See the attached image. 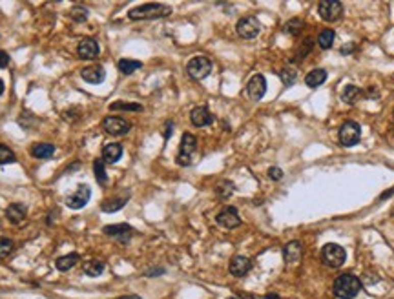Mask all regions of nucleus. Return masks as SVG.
<instances>
[{"instance_id": "a878e982", "label": "nucleus", "mask_w": 394, "mask_h": 299, "mask_svg": "<svg viewBox=\"0 0 394 299\" xmlns=\"http://www.w3.org/2000/svg\"><path fill=\"white\" fill-rule=\"evenodd\" d=\"M126 197H113V199H106L102 201V204H100V210L106 213H113V212H117V210H121L122 206L126 204Z\"/></svg>"}, {"instance_id": "5701e85b", "label": "nucleus", "mask_w": 394, "mask_h": 299, "mask_svg": "<svg viewBox=\"0 0 394 299\" xmlns=\"http://www.w3.org/2000/svg\"><path fill=\"white\" fill-rule=\"evenodd\" d=\"M78 259H81V256H78L77 252H71V254H66V256L59 257L55 266L61 270V272H68L69 268H73L75 264L78 263Z\"/></svg>"}, {"instance_id": "9d476101", "label": "nucleus", "mask_w": 394, "mask_h": 299, "mask_svg": "<svg viewBox=\"0 0 394 299\" xmlns=\"http://www.w3.org/2000/svg\"><path fill=\"white\" fill-rule=\"evenodd\" d=\"M318 13L323 20L327 22H334L338 20L343 13V6L342 2H334V0H325V2H320L318 4Z\"/></svg>"}, {"instance_id": "423d86ee", "label": "nucleus", "mask_w": 394, "mask_h": 299, "mask_svg": "<svg viewBox=\"0 0 394 299\" xmlns=\"http://www.w3.org/2000/svg\"><path fill=\"white\" fill-rule=\"evenodd\" d=\"M195 148H197V139L192 133H185L181 137V146H179V153L175 157V162L179 166L192 165V155H194Z\"/></svg>"}, {"instance_id": "c85d7f7f", "label": "nucleus", "mask_w": 394, "mask_h": 299, "mask_svg": "<svg viewBox=\"0 0 394 299\" xmlns=\"http://www.w3.org/2000/svg\"><path fill=\"white\" fill-rule=\"evenodd\" d=\"M108 108L112 110V112H121V110L122 112H141L143 106L137 104V102H121V100H119V102H112Z\"/></svg>"}, {"instance_id": "a211bd4d", "label": "nucleus", "mask_w": 394, "mask_h": 299, "mask_svg": "<svg viewBox=\"0 0 394 299\" xmlns=\"http://www.w3.org/2000/svg\"><path fill=\"white\" fill-rule=\"evenodd\" d=\"M26 215H28V208L22 203H13L6 208V217H8V221L13 223V225H20V223L26 219Z\"/></svg>"}, {"instance_id": "4be33fe9", "label": "nucleus", "mask_w": 394, "mask_h": 299, "mask_svg": "<svg viewBox=\"0 0 394 299\" xmlns=\"http://www.w3.org/2000/svg\"><path fill=\"white\" fill-rule=\"evenodd\" d=\"M283 257H285L286 263H296V261L301 259V244H299V241L286 243L285 248H283Z\"/></svg>"}, {"instance_id": "473e14b6", "label": "nucleus", "mask_w": 394, "mask_h": 299, "mask_svg": "<svg viewBox=\"0 0 394 299\" xmlns=\"http://www.w3.org/2000/svg\"><path fill=\"white\" fill-rule=\"evenodd\" d=\"M303 22L299 20V18H292V20H288L285 24V31L288 33V35H299L301 31H303Z\"/></svg>"}, {"instance_id": "b1692460", "label": "nucleus", "mask_w": 394, "mask_h": 299, "mask_svg": "<svg viewBox=\"0 0 394 299\" xmlns=\"http://www.w3.org/2000/svg\"><path fill=\"white\" fill-rule=\"evenodd\" d=\"M327 80V70H321V68H316V70H312L310 73L305 77V84L308 88H318Z\"/></svg>"}, {"instance_id": "a19ab883", "label": "nucleus", "mask_w": 394, "mask_h": 299, "mask_svg": "<svg viewBox=\"0 0 394 299\" xmlns=\"http://www.w3.org/2000/svg\"><path fill=\"white\" fill-rule=\"evenodd\" d=\"M117 299H143V297H139V295H122V297H117Z\"/></svg>"}, {"instance_id": "f3484780", "label": "nucleus", "mask_w": 394, "mask_h": 299, "mask_svg": "<svg viewBox=\"0 0 394 299\" xmlns=\"http://www.w3.org/2000/svg\"><path fill=\"white\" fill-rule=\"evenodd\" d=\"M81 77L88 84H100L106 78V71H104L102 66H88V68L81 70Z\"/></svg>"}, {"instance_id": "f03ea898", "label": "nucleus", "mask_w": 394, "mask_h": 299, "mask_svg": "<svg viewBox=\"0 0 394 299\" xmlns=\"http://www.w3.org/2000/svg\"><path fill=\"white\" fill-rule=\"evenodd\" d=\"M361 290V281L352 274H342L334 281V294L339 299H354Z\"/></svg>"}, {"instance_id": "f704fd0d", "label": "nucleus", "mask_w": 394, "mask_h": 299, "mask_svg": "<svg viewBox=\"0 0 394 299\" xmlns=\"http://www.w3.org/2000/svg\"><path fill=\"white\" fill-rule=\"evenodd\" d=\"M216 190H217V195H219V197L226 199V197H230V195L234 194V184H232L230 181H223V182L217 184Z\"/></svg>"}, {"instance_id": "2eb2a0df", "label": "nucleus", "mask_w": 394, "mask_h": 299, "mask_svg": "<svg viewBox=\"0 0 394 299\" xmlns=\"http://www.w3.org/2000/svg\"><path fill=\"white\" fill-rule=\"evenodd\" d=\"M190 121H192V124L197 126V128H204V126H210L214 122V115L210 113V110L204 108V106H197V108L192 110Z\"/></svg>"}, {"instance_id": "79ce46f5", "label": "nucleus", "mask_w": 394, "mask_h": 299, "mask_svg": "<svg viewBox=\"0 0 394 299\" xmlns=\"http://www.w3.org/2000/svg\"><path fill=\"white\" fill-rule=\"evenodd\" d=\"M265 299H281L277 294H267L265 295Z\"/></svg>"}, {"instance_id": "f257e3e1", "label": "nucleus", "mask_w": 394, "mask_h": 299, "mask_svg": "<svg viewBox=\"0 0 394 299\" xmlns=\"http://www.w3.org/2000/svg\"><path fill=\"white\" fill-rule=\"evenodd\" d=\"M170 13H172V8L170 6L150 2V4H143L130 9L128 11V18L130 20H155V18L168 17Z\"/></svg>"}, {"instance_id": "4468645a", "label": "nucleus", "mask_w": 394, "mask_h": 299, "mask_svg": "<svg viewBox=\"0 0 394 299\" xmlns=\"http://www.w3.org/2000/svg\"><path fill=\"white\" fill-rule=\"evenodd\" d=\"M267 93V80L261 73H256L254 77H250V80L247 83V95L252 100H261Z\"/></svg>"}, {"instance_id": "c756f323", "label": "nucleus", "mask_w": 394, "mask_h": 299, "mask_svg": "<svg viewBox=\"0 0 394 299\" xmlns=\"http://www.w3.org/2000/svg\"><path fill=\"white\" fill-rule=\"evenodd\" d=\"M93 174H95V179L99 184H106L108 182V174H106V168H104V160L102 159H97L93 162Z\"/></svg>"}, {"instance_id": "20e7f679", "label": "nucleus", "mask_w": 394, "mask_h": 299, "mask_svg": "<svg viewBox=\"0 0 394 299\" xmlns=\"http://www.w3.org/2000/svg\"><path fill=\"white\" fill-rule=\"evenodd\" d=\"M212 71V62L206 57H194L187 64V73L194 80H203Z\"/></svg>"}, {"instance_id": "7c9ffc66", "label": "nucleus", "mask_w": 394, "mask_h": 299, "mask_svg": "<svg viewBox=\"0 0 394 299\" xmlns=\"http://www.w3.org/2000/svg\"><path fill=\"white\" fill-rule=\"evenodd\" d=\"M88 17H90V11H88L84 6H75V8H71V11H69V18L73 22H84V20H88Z\"/></svg>"}, {"instance_id": "412c9836", "label": "nucleus", "mask_w": 394, "mask_h": 299, "mask_svg": "<svg viewBox=\"0 0 394 299\" xmlns=\"http://www.w3.org/2000/svg\"><path fill=\"white\" fill-rule=\"evenodd\" d=\"M104 268H106V264L100 259H88L83 264V272L86 276H90V278H99L100 274L104 272Z\"/></svg>"}, {"instance_id": "58836bf2", "label": "nucleus", "mask_w": 394, "mask_h": 299, "mask_svg": "<svg viewBox=\"0 0 394 299\" xmlns=\"http://www.w3.org/2000/svg\"><path fill=\"white\" fill-rule=\"evenodd\" d=\"M173 133V122H166L165 126V139H170V135Z\"/></svg>"}, {"instance_id": "ddd939ff", "label": "nucleus", "mask_w": 394, "mask_h": 299, "mask_svg": "<svg viewBox=\"0 0 394 299\" xmlns=\"http://www.w3.org/2000/svg\"><path fill=\"white\" fill-rule=\"evenodd\" d=\"M216 221L223 228H235V226L241 225V217H239V212L235 206H225L221 212L217 213Z\"/></svg>"}, {"instance_id": "ea45409f", "label": "nucleus", "mask_w": 394, "mask_h": 299, "mask_svg": "<svg viewBox=\"0 0 394 299\" xmlns=\"http://www.w3.org/2000/svg\"><path fill=\"white\" fill-rule=\"evenodd\" d=\"M392 194H394V188H392V190H389V192H385V194L381 195V197H380V201L387 199V197H390V195H392Z\"/></svg>"}, {"instance_id": "1a4fd4ad", "label": "nucleus", "mask_w": 394, "mask_h": 299, "mask_svg": "<svg viewBox=\"0 0 394 299\" xmlns=\"http://www.w3.org/2000/svg\"><path fill=\"white\" fill-rule=\"evenodd\" d=\"M102 128L106 133L113 137H122L132 130V124L122 117H106L102 121Z\"/></svg>"}, {"instance_id": "dca6fc26", "label": "nucleus", "mask_w": 394, "mask_h": 299, "mask_svg": "<svg viewBox=\"0 0 394 299\" xmlns=\"http://www.w3.org/2000/svg\"><path fill=\"white\" fill-rule=\"evenodd\" d=\"M228 268H230V274H232V276L243 278V276H247V274L250 272L252 261L245 256H235V257H232V261H230Z\"/></svg>"}, {"instance_id": "72a5a7b5", "label": "nucleus", "mask_w": 394, "mask_h": 299, "mask_svg": "<svg viewBox=\"0 0 394 299\" xmlns=\"http://www.w3.org/2000/svg\"><path fill=\"white\" fill-rule=\"evenodd\" d=\"M15 250V243L9 237H0V259L8 257Z\"/></svg>"}, {"instance_id": "e433bc0d", "label": "nucleus", "mask_w": 394, "mask_h": 299, "mask_svg": "<svg viewBox=\"0 0 394 299\" xmlns=\"http://www.w3.org/2000/svg\"><path fill=\"white\" fill-rule=\"evenodd\" d=\"M269 177L272 179V181H281V179H283V170L277 168V166H272V168L269 170Z\"/></svg>"}, {"instance_id": "c9c22d12", "label": "nucleus", "mask_w": 394, "mask_h": 299, "mask_svg": "<svg viewBox=\"0 0 394 299\" xmlns=\"http://www.w3.org/2000/svg\"><path fill=\"white\" fill-rule=\"evenodd\" d=\"M279 77H281L283 84L291 86V84H294V80H296V77H298V73H296V70H288V68H285V70L279 71Z\"/></svg>"}, {"instance_id": "39448f33", "label": "nucleus", "mask_w": 394, "mask_h": 299, "mask_svg": "<svg viewBox=\"0 0 394 299\" xmlns=\"http://www.w3.org/2000/svg\"><path fill=\"white\" fill-rule=\"evenodd\" d=\"M360 139H361L360 124L354 121L343 122V126L339 128V143H342V146H345V148L356 146V144L360 143Z\"/></svg>"}, {"instance_id": "4c0bfd02", "label": "nucleus", "mask_w": 394, "mask_h": 299, "mask_svg": "<svg viewBox=\"0 0 394 299\" xmlns=\"http://www.w3.org/2000/svg\"><path fill=\"white\" fill-rule=\"evenodd\" d=\"M8 66H9V55L0 49V70H4V68H8Z\"/></svg>"}, {"instance_id": "cd10ccee", "label": "nucleus", "mask_w": 394, "mask_h": 299, "mask_svg": "<svg viewBox=\"0 0 394 299\" xmlns=\"http://www.w3.org/2000/svg\"><path fill=\"white\" fill-rule=\"evenodd\" d=\"M334 39H336V33H334L332 30H323L320 35H318V44H320V48L329 49V48H332Z\"/></svg>"}, {"instance_id": "7ed1b4c3", "label": "nucleus", "mask_w": 394, "mask_h": 299, "mask_svg": "<svg viewBox=\"0 0 394 299\" xmlns=\"http://www.w3.org/2000/svg\"><path fill=\"white\" fill-rule=\"evenodd\" d=\"M347 259V252L343 247H339V244L336 243H329L323 247V250H321V261L327 264V266H330V268H339L343 263H345Z\"/></svg>"}, {"instance_id": "2f4dec72", "label": "nucleus", "mask_w": 394, "mask_h": 299, "mask_svg": "<svg viewBox=\"0 0 394 299\" xmlns=\"http://www.w3.org/2000/svg\"><path fill=\"white\" fill-rule=\"evenodd\" d=\"M15 160H17V157H15L13 150L8 148L6 144H0V165H11Z\"/></svg>"}, {"instance_id": "393cba45", "label": "nucleus", "mask_w": 394, "mask_h": 299, "mask_svg": "<svg viewBox=\"0 0 394 299\" xmlns=\"http://www.w3.org/2000/svg\"><path fill=\"white\" fill-rule=\"evenodd\" d=\"M117 68L122 75H132L134 71H137V70L143 68V62L134 61V59H121V61L117 62Z\"/></svg>"}, {"instance_id": "6ab92c4d", "label": "nucleus", "mask_w": 394, "mask_h": 299, "mask_svg": "<svg viewBox=\"0 0 394 299\" xmlns=\"http://www.w3.org/2000/svg\"><path fill=\"white\" fill-rule=\"evenodd\" d=\"M122 157V146L119 143H110L102 148V160L106 165H115Z\"/></svg>"}, {"instance_id": "9b49d317", "label": "nucleus", "mask_w": 394, "mask_h": 299, "mask_svg": "<svg viewBox=\"0 0 394 299\" xmlns=\"http://www.w3.org/2000/svg\"><path fill=\"white\" fill-rule=\"evenodd\" d=\"M102 232L108 237H113V239H117L119 243H128L132 237V234H134V228H132L130 225H124V223H121V225H106L102 228Z\"/></svg>"}, {"instance_id": "bb28decb", "label": "nucleus", "mask_w": 394, "mask_h": 299, "mask_svg": "<svg viewBox=\"0 0 394 299\" xmlns=\"http://www.w3.org/2000/svg\"><path fill=\"white\" fill-rule=\"evenodd\" d=\"M361 93H363V91H361L358 86H352V84H349V86H347L345 90H343L342 99L345 100L347 104H354L356 100H358V99L361 97Z\"/></svg>"}, {"instance_id": "0eeeda50", "label": "nucleus", "mask_w": 394, "mask_h": 299, "mask_svg": "<svg viewBox=\"0 0 394 299\" xmlns=\"http://www.w3.org/2000/svg\"><path fill=\"white\" fill-rule=\"evenodd\" d=\"M90 199H91L90 186L81 182V184H77V190H75L71 195L66 197V206L71 208V210H81V208H84L88 203H90Z\"/></svg>"}, {"instance_id": "c03bdc74", "label": "nucleus", "mask_w": 394, "mask_h": 299, "mask_svg": "<svg viewBox=\"0 0 394 299\" xmlns=\"http://www.w3.org/2000/svg\"><path fill=\"white\" fill-rule=\"evenodd\" d=\"M226 299H239V297H234V295H232V297H226Z\"/></svg>"}, {"instance_id": "6e6552de", "label": "nucleus", "mask_w": 394, "mask_h": 299, "mask_svg": "<svg viewBox=\"0 0 394 299\" xmlns=\"http://www.w3.org/2000/svg\"><path fill=\"white\" fill-rule=\"evenodd\" d=\"M235 30H238V35L241 37V39L250 40V39H256V37L259 35L261 24L256 17H243V18H239Z\"/></svg>"}, {"instance_id": "aec40b11", "label": "nucleus", "mask_w": 394, "mask_h": 299, "mask_svg": "<svg viewBox=\"0 0 394 299\" xmlns=\"http://www.w3.org/2000/svg\"><path fill=\"white\" fill-rule=\"evenodd\" d=\"M55 153V146L51 143H37L31 146V155L35 159H51Z\"/></svg>"}, {"instance_id": "37998d69", "label": "nucleus", "mask_w": 394, "mask_h": 299, "mask_svg": "<svg viewBox=\"0 0 394 299\" xmlns=\"http://www.w3.org/2000/svg\"><path fill=\"white\" fill-rule=\"evenodd\" d=\"M2 93H4V80L0 78V95H2Z\"/></svg>"}, {"instance_id": "f8f14e48", "label": "nucleus", "mask_w": 394, "mask_h": 299, "mask_svg": "<svg viewBox=\"0 0 394 299\" xmlns=\"http://www.w3.org/2000/svg\"><path fill=\"white\" fill-rule=\"evenodd\" d=\"M77 53L81 59L84 61H93L97 59L100 53V48H99V42L95 39H91V37H84L77 46Z\"/></svg>"}]
</instances>
